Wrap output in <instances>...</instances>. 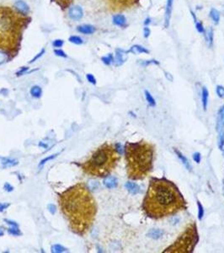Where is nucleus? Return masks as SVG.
Listing matches in <instances>:
<instances>
[{
    "label": "nucleus",
    "mask_w": 224,
    "mask_h": 253,
    "mask_svg": "<svg viewBox=\"0 0 224 253\" xmlns=\"http://www.w3.org/2000/svg\"><path fill=\"white\" fill-rule=\"evenodd\" d=\"M61 210L70 229L78 235H84L94 223L97 212L95 199L83 183L74 185L59 196Z\"/></svg>",
    "instance_id": "obj_1"
},
{
    "label": "nucleus",
    "mask_w": 224,
    "mask_h": 253,
    "mask_svg": "<svg viewBox=\"0 0 224 253\" xmlns=\"http://www.w3.org/2000/svg\"><path fill=\"white\" fill-rule=\"evenodd\" d=\"M143 210L153 219H162L185 208V201L175 185L166 179H152L143 201Z\"/></svg>",
    "instance_id": "obj_2"
},
{
    "label": "nucleus",
    "mask_w": 224,
    "mask_h": 253,
    "mask_svg": "<svg viewBox=\"0 0 224 253\" xmlns=\"http://www.w3.org/2000/svg\"><path fill=\"white\" fill-rule=\"evenodd\" d=\"M31 21L27 14L9 6H0V51L14 58L20 50L25 30Z\"/></svg>",
    "instance_id": "obj_3"
},
{
    "label": "nucleus",
    "mask_w": 224,
    "mask_h": 253,
    "mask_svg": "<svg viewBox=\"0 0 224 253\" xmlns=\"http://www.w3.org/2000/svg\"><path fill=\"white\" fill-rule=\"evenodd\" d=\"M127 176L132 180H141L150 173L153 166L154 149L145 141L127 143L125 147Z\"/></svg>",
    "instance_id": "obj_4"
},
{
    "label": "nucleus",
    "mask_w": 224,
    "mask_h": 253,
    "mask_svg": "<svg viewBox=\"0 0 224 253\" xmlns=\"http://www.w3.org/2000/svg\"><path fill=\"white\" fill-rule=\"evenodd\" d=\"M119 160V152L116 149L112 144L105 143L92 154L89 160L82 164L81 167L85 174L104 177L111 173Z\"/></svg>",
    "instance_id": "obj_5"
},
{
    "label": "nucleus",
    "mask_w": 224,
    "mask_h": 253,
    "mask_svg": "<svg viewBox=\"0 0 224 253\" xmlns=\"http://www.w3.org/2000/svg\"><path fill=\"white\" fill-rule=\"evenodd\" d=\"M198 241V233L196 226L195 224H191L187 226V228L179 237L177 240L169 248L166 249L164 252H191L195 246Z\"/></svg>",
    "instance_id": "obj_6"
},
{
    "label": "nucleus",
    "mask_w": 224,
    "mask_h": 253,
    "mask_svg": "<svg viewBox=\"0 0 224 253\" xmlns=\"http://www.w3.org/2000/svg\"><path fill=\"white\" fill-rule=\"evenodd\" d=\"M68 15L70 19H72L73 20H79L83 15L82 8L78 5L71 7L68 11Z\"/></svg>",
    "instance_id": "obj_7"
},
{
    "label": "nucleus",
    "mask_w": 224,
    "mask_h": 253,
    "mask_svg": "<svg viewBox=\"0 0 224 253\" xmlns=\"http://www.w3.org/2000/svg\"><path fill=\"white\" fill-rule=\"evenodd\" d=\"M173 2H174V0H167L164 17V25L166 28L169 27V22H170L171 13H172V9H173Z\"/></svg>",
    "instance_id": "obj_8"
},
{
    "label": "nucleus",
    "mask_w": 224,
    "mask_h": 253,
    "mask_svg": "<svg viewBox=\"0 0 224 253\" xmlns=\"http://www.w3.org/2000/svg\"><path fill=\"white\" fill-rule=\"evenodd\" d=\"M217 131L220 133L224 129V106L220 108L218 114H217Z\"/></svg>",
    "instance_id": "obj_9"
},
{
    "label": "nucleus",
    "mask_w": 224,
    "mask_h": 253,
    "mask_svg": "<svg viewBox=\"0 0 224 253\" xmlns=\"http://www.w3.org/2000/svg\"><path fill=\"white\" fill-rule=\"evenodd\" d=\"M127 60V51L121 49L116 50L115 53V63L116 66H121Z\"/></svg>",
    "instance_id": "obj_10"
},
{
    "label": "nucleus",
    "mask_w": 224,
    "mask_h": 253,
    "mask_svg": "<svg viewBox=\"0 0 224 253\" xmlns=\"http://www.w3.org/2000/svg\"><path fill=\"white\" fill-rule=\"evenodd\" d=\"M15 9L18 10L19 13L24 14H27L30 12V8L25 2H24L22 0H18L17 2H15L14 4Z\"/></svg>",
    "instance_id": "obj_11"
},
{
    "label": "nucleus",
    "mask_w": 224,
    "mask_h": 253,
    "mask_svg": "<svg viewBox=\"0 0 224 253\" xmlns=\"http://www.w3.org/2000/svg\"><path fill=\"white\" fill-rule=\"evenodd\" d=\"M78 32L83 33V34H86V35H90L95 31V28L94 27L93 25H79L77 28Z\"/></svg>",
    "instance_id": "obj_12"
},
{
    "label": "nucleus",
    "mask_w": 224,
    "mask_h": 253,
    "mask_svg": "<svg viewBox=\"0 0 224 253\" xmlns=\"http://www.w3.org/2000/svg\"><path fill=\"white\" fill-rule=\"evenodd\" d=\"M125 187H126V188L127 189L128 192H129L130 193L133 194V195L137 194L140 192V187H139V186L137 184H136V183H134V182L128 181V182L126 183Z\"/></svg>",
    "instance_id": "obj_13"
},
{
    "label": "nucleus",
    "mask_w": 224,
    "mask_h": 253,
    "mask_svg": "<svg viewBox=\"0 0 224 253\" xmlns=\"http://www.w3.org/2000/svg\"><path fill=\"white\" fill-rule=\"evenodd\" d=\"M104 185L107 188H115L117 186V179L114 176H108L104 180Z\"/></svg>",
    "instance_id": "obj_14"
},
{
    "label": "nucleus",
    "mask_w": 224,
    "mask_h": 253,
    "mask_svg": "<svg viewBox=\"0 0 224 253\" xmlns=\"http://www.w3.org/2000/svg\"><path fill=\"white\" fill-rule=\"evenodd\" d=\"M113 23L118 26H124V25H126L127 20H126L125 16L122 14H116L113 17Z\"/></svg>",
    "instance_id": "obj_15"
},
{
    "label": "nucleus",
    "mask_w": 224,
    "mask_h": 253,
    "mask_svg": "<svg viewBox=\"0 0 224 253\" xmlns=\"http://www.w3.org/2000/svg\"><path fill=\"white\" fill-rule=\"evenodd\" d=\"M201 101H202V105L204 110H206L207 104H208V97H209V93L206 87L202 88V93H201Z\"/></svg>",
    "instance_id": "obj_16"
},
{
    "label": "nucleus",
    "mask_w": 224,
    "mask_h": 253,
    "mask_svg": "<svg viewBox=\"0 0 224 253\" xmlns=\"http://www.w3.org/2000/svg\"><path fill=\"white\" fill-rule=\"evenodd\" d=\"M129 52H132V53H134V54H139V53H148V50L142 46L135 45V46H133L129 50Z\"/></svg>",
    "instance_id": "obj_17"
},
{
    "label": "nucleus",
    "mask_w": 224,
    "mask_h": 253,
    "mask_svg": "<svg viewBox=\"0 0 224 253\" xmlns=\"http://www.w3.org/2000/svg\"><path fill=\"white\" fill-rule=\"evenodd\" d=\"M53 2H55L59 6L61 9L64 10L67 8H68L70 5L72 4L73 0H52Z\"/></svg>",
    "instance_id": "obj_18"
},
{
    "label": "nucleus",
    "mask_w": 224,
    "mask_h": 253,
    "mask_svg": "<svg viewBox=\"0 0 224 253\" xmlns=\"http://www.w3.org/2000/svg\"><path fill=\"white\" fill-rule=\"evenodd\" d=\"M174 152H175V154H177V156H178V158L180 160V161L182 162V164H183L184 166L186 167V169L189 170H191V166H190V163H189V161H188V160L185 158V157L184 156L183 154L180 153V152L179 151V150H177V149H174Z\"/></svg>",
    "instance_id": "obj_19"
},
{
    "label": "nucleus",
    "mask_w": 224,
    "mask_h": 253,
    "mask_svg": "<svg viewBox=\"0 0 224 253\" xmlns=\"http://www.w3.org/2000/svg\"><path fill=\"white\" fill-rule=\"evenodd\" d=\"M164 234V232L162 230H152L148 232L147 235L151 238H153V239H159L160 238L162 235Z\"/></svg>",
    "instance_id": "obj_20"
},
{
    "label": "nucleus",
    "mask_w": 224,
    "mask_h": 253,
    "mask_svg": "<svg viewBox=\"0 0 224 253\" xmlns=\"http://www.w3.org/2000/svg\"><path fill=\"white\" fill-rule=\"evenodd\" d=\"M211 18L212 19V20L214 21L215 24H218L220 20V14L219 12L215 9H212L210 12Z\"/></svg>",
    "instance_id": "obj_21"
},
{
    "label": "nucleus",
    "mask_w": 224,
    "mask_h": 253,
    "mask_svg": "<svg viewBox=\"0 0 224 253\" xmlns=\"http://www.w3.org/2000/svg\"><path fill=\"white\" fill-rule=\"evenodd\" d=\"M109 1L114 3L115 4L122 5V6H127L135 2V0H109Z\"/></svg>",
    "instance_id": "obj_22"
},
{
    "label": "nucleus",
    "mask_w": 224,
    "mask_h": 253,
    "mask_svg": "<svg viewBox=\"0 0 224 253\" xmlns=\"http://www.w3.org/2000/svg\"><path fill=\"white\" fill-rule=\"evenodd\" d=\"M41 93H42L41 89V87H39V86H33V87L31 88V96H32L36 97V98L41 97Z\"/></svg>",
    "instance_id": "obj_23"
},
{
    "label": "nucleus",
    "mask_w": 224,
    "mask_h": 253,
    "mask_svg": "<svg viewBox=\"0 0 224 253\" xmlns=\"http://www.w3.org/2000/svg\"><path fill=\"white\" fill-rule=\"evenodd\" d=\"M145 96H146L147 101L148 102V104H149L150 106H155L156 103H155V101H154V99L153 98V96H152L151 94L148 92L147 90H146V91H145Z\"/></svg>",
    "instance_id": "obj_24"
},
{
    "label": "nucleus",
    "mask_w": 224,
    "mask_h": 253,
    "mask_svg": "<svg viewBox=\"0 0 224 253\" xmlns=\"http://www.w3.org/2000/svg\"><path fill=\"white\" fill-rule=\"evenodd\" d=\"M67 249L60 246V245H54L52 247H51V252H56V253H59V252H66Z\"/></svg>",
    "instance_id": "obj_25"
},
{
    "label": "nucleus",
    "mask_w": 224,
    "mask_h": 253,
    "mask_svg": "<svg viewBox=\"0 0 224 253\" xmlns=\"http://www.w3.org/2000/svg\"><path fill=\"white\" fill-rule=\"evenodd\" d=\"M219 138H218V146L220 149L223 150L224 148V129L219 133Z\"/></svg>",
    "instance_id": "obj_26"
},
{
    "label": "nucleus",
    "mask_w": 224,
    "mask_h": 253,
    "mask_svg": "<svg viewBox=\"0 0 224 253\" xmlns=\"http://www.w3.org/2000/svg\"><path fill=\"white\" fill-rule=\"evenodd\" d=\"M9 233L11 235H20V231L18 229V225H12L11 228L9 229Z\"/></svg>",
    "instance_id": "obj_27"
},
{
    "label": "nucleus",
    "mask_w": 224,
    "mask_h": 253,
    "mask_svg": "<svg viewBox=\"0 0 224 253\" xmlns=\"http://www.w3.org/2000/svg\"><path fill=\"white\" fill-rule=\"evenodd\" d=\"M69 42L74 43V44H77V45H79V44H82L83 43V39L80 38L79 37H77V36H72L69 38Z\"/></svg>",
    "instance_id": "obj_28"
},
{
    "label": "nucleus",
    "mask_w": 224,
    "mask_h": 253,
    "mask_svg": "<svg viewBox=\"0 0 224 253\" xmlns=\"http://www.w3.org/2000/svg\"><path fill=\"white\" fill-rule=\"evenodd\" d=\"M206 36H207V41L209 43V46H211L212 45V42H213V31L211 29H208Z\"/></svg>",
    "instance_id": "obj_29"
},
{
    "label": "nucleus",
    "mask_w": 224,
    "mask_h": 253,
    "mask_svg": "<svg viewBox=\"0 0 224 253\" xmlns=\"http://www.w3.org/2000/svg\"><path fill=\"white\" fill-rule=\"evenodd\" d=\"M18 164V161L15 160H6L3 162V165L4 166H14Z\"/></svg>",
    "instance_id": "obj_30"
},
{
    "label": "nucleus",
    "mask_w": 224,
    "mask_h": 253,
    "mask_svg": "<svg viewBox=\"0 0 224 253\" xmlns=\"http://www.w3.org/2000/svg\"><path fill=\"white\" fill-rule=\"evenodd\" d=\"M102 61L104 62V63H105L106 65H110L112 62H113V57L111 54L108 55L107 57H102Z\"/></svg>",
    "instance_id": "obj_31"
},
{
    "label": "nucleus",
    "mask_w": 224,
    "mask_h": 253,
    "mask_svg": "<svg viewBox=\"0 0 224 253\" xmlns=\"http://www.w3.org/2000/svg\"><path fill=\"white\" fill-rule=\"evenodd\" d=\"M58 155V154H53V155H51V156L47 157V158H45L44 160H42L41 161V163H40V165H39V166L40 167H41L42 166H44L45 164H46L47 161L51 160H53L54 158H56V157Z\"/></svg>",
    "instance_id": "obj_32"
},
{
    "label": "nucleus",
    "mask_w": 224,
    "mask_h": 253,
    "mask_svg": "<svg viewBox=\"0 0 224 253\" xmlns=\"http://www.w3.org/2000/svg\"><path fill=\"white\" fill-rule=\"evenodd\" d=\"M7 58H8L7 54L5 53L4 51H0V65L4 63L5 62H6V60H7Z\"/></svg>",
    "instance_id": "obj_33"
},
{
    "label": "nucleus",
    "mask_w": 224,
    "mask_h": 253,
    "mask_svg": "<svg viewBox=\"0 0 224 253\" xmlns=\"http://www.w3.org/2000/svg\"><path fill=\"white\" fill-rule=\"evenodd\" d=\"M217 94L221 98H224V88L221 85L217 86Z\"/></svg>",
    "instance_id": "obj_34"
},
{
    "label": "nucleus",
    "mask_w": 224,
    "mask_h": 253,
    "mask_svg": "<svg viewBox=\"0 0 224 253\" xmlns=\"http://www.w3.org/2000/svg\"><path fill=\"white\" fill-rule=\"evenodd\" d=\"M203 215H204V209H203V207H202V205H201V203L198 202V216H199V219H201Z\"/></svg>",
    "instance_id": "obj_35"
},
{
    "label": "nucleus",
    "mask_w": 224,
    "mask_h": 253,
    "mask_svg": "<svg viewBox=\"0 0 224 253\" xmlns=\"http://www.w3.org/2000/svg\"><path fill=\"white\" fill-rule=\"evenodd\" d=\"M159 64V62H157L156 60H147V61H143V62H141V65L142 66H147V65L152 64Z\"/></svg>",
    "instance_id": "obj_36"
},
{
    "label": "nucleus",
    "mask_w": 224,
    "mask_h": 253,
    "mask_svg": "<svg viewBox=\"0 0 224 253\" xmlns=\"http://www.w3.org/2000/svg\"><path fill=\"white\" fill-rule=\"evenodd\" d=\"M99 187V183L98 181H91L89 182V188L92 189V190H96V189Z\"/></svg>",
    "instance_id": "obj_37"
},
{
    "label": "nucleus",
    "mask_w": 224,
    "mask_h": 253,
    "mask_svg": "<svg viewBox=\"0 0 224 253\" xmlns=\"http://www.w3.org/2000/svg\"><path fill=\"white\" fill-rule=\"evenodd\" d=\"M52 45L55 47H61L63 45V40H55L52 43Z\"/></svg>",
    "instance_id": "obj_38"
},
{
    "label": "nucleus",
    "mask_w": 224,
    "mask_h": 253,
    "mask_svg": "<svg viewBox=\"0 0 224 253\" xmlns=\"http://www.w3.org/2000/svg\"><path fill=\"white\" fill-rule=\"evenodd\" d=\"M54 52H55V54L57 56H59V57H67V55H66V53L64 52L63 51V50H55L54 51Z\"/></svg>",
    "instance_id": "obj_39"
},
{
    "label": "nucleus",
    "mask_w": 224,
    "mask_h": 253,
    "mask_svg": "<svg viewBox=\"0 0 224 253\" xmlns=\"http://www.w3.org/2000/svg\"><path fill=\"white\" fill-rule=\"evenodd\" d=\"M87 79L90 82L91 84H96V79L94 77V75H92V74H87Z\"/></svg>",
    "instance_id": "obj_40"
},
{
    "label": "nucleus",
    "mask_w": 224,
    "mask_h": 253,
    "mask_svg": "<svg viewBox=\"0 0 224 253\" xmlns=\"http://www.w3.org/2000/svg\"><path fill=\"white\" fill-rule=\"evenodd\" d=\"M193 159H194V160L196 161V163H200V161H201V154L200 153H195L194 155H193Z\"/></svg>",
    "instance_id": "obj_41"
},
{
    "label": "nucleus",
    "mask_w": 224,
    "mask_h": 253,
    "mask_svg": "<svg viewBox=\"0 0 224 253\" xmlns=\"http://www.w3.org/2000/svg\"><path fill=\"white\" fill-rule=\"evenodd\" d=\"M196 29H197V31H198L199 32H201V33H203L204 31H205V30H204V27H203V25H201V23H199V22H197V23H196Z\"/></svg>",
    "instance_id": "obj_42"
},
{
    "label": "nucleus",
    "mask_w": 224,
    "mask_h": 253,
    "mask_svg": "<svg viewBox=\"0 0 224 253\" xmlns=\"http://www.w3.org/2000/svg\"><path fill=\"white\" fill-rule=\"evenodd\" d=\"M48 209H49V211H50V213H51V214H54L56 213V206L55 205H53V204H49L48 205Z\"/></svg>",
    "instance_id": "obj_43"
},
{
    "label": "nucleus",
    "mask_w": 224,
    "mask_h": 253,
    "mask_svg": "<svg viewBox=\"0 0 224 253\" xmlns=\"http://www.w3.org/2000/svg\"><path fill=\"white\" fill-rule=\"evenodd\" d=\"M44 52H45V50H44V49H42L41 52H40V53H38V55L36 56V57H34V58H33V59H32L31 62H30V63H33V62H35V61H36V59H38V58H39L40 57H41V56L43 55V53H44Z\"/></svg>",
    "instance_id": "obj_44"
},
{
    "label": "nucleus",
    "mask_w": 224,
    "mask_h": 253,
    "mask_svg": "<svg viewBox=\"0 0 224 253\" xmlns=\"http://www.w3.org/2000/svg\"><path fill=\"white\" fill-rule=\"evenodd\" d=\"M143 33H144V37H147L150 35L151 31H150V29H148L147 27H145L144 28V30H143Z\"/></svg>",
    "instance_id": "obj_45"
},
{
    "label": "nucleus",
    "mask_w": 224,
    "mask_h": 253,
    "mask_svg": "<svg viewBox=\"0 0 224 253\" xmlns=\"http://www.w3.org/2000/svg\"><path fill=\"white\" fill-rule=\"evenodd\" d=\"M4 188L5 190H7L8 192H11V191H13V189H14L9 183H6V184L4 185Z\"/></svg>",
    "instance_id": "obj_46"
},
{
    "label": "nucleus",
    "mask_w": 224,
    "mask_h": 253,
    "mask_svg": "<svg viewBox=\"0 0 224 253\" xmlns=\"http://www.w3.org/2000/svg\"><path fill=\"white\" fill-rule=\"evenodd\" d=\"M9 207V204H2L0 203V212H3L4 209H6V207Z\"/></svg>",
    "instance_id": "obj_47"
},
{
    "label": "nucleus",
    "mask_w": 224,
    "mask_h": 253,
    "mask_svg": "<svg viewBox=\"0 0 224 253\" xmlns=\"http://www.w3.org/2000/svg\"><path fill=\"white\" fill-rule=\"evenodd\" d=\"M28 70V68H23V69H21L20 71H19L18 73H17V75H21V74H25V71H27Z\"/></svg>",
    "instance_id": "obj_48"
},
{
    "label": "nucleus",
    "mask_w": 224,
    "mask_h": 253,
    "mask_svg": "<svg viewBox=\"0 0 224 253\" xmlns=\"http://www.w3.org/2000/svg\"><path fill=\"white\" fill-rule=\"evenodd\" d=\"M150 22H151V20H150L149 19H147L146 21H145V25H148V24L150 23Z\"/></svg>",
    "instance_id": "obj_49"
},
{
    "label": "nucleus",
    "mask_w": 224,
    "mask_h": 253,
    "mask_svg": "<svg viewBox=\"0 0 224 253\" xmlns=\"http://www.w3.org/2000/svg\"><path fill=\"white\" fill-rule=\"evenodd\" d=\"M39 145H40V146H43V147H45V148L47 147V145H46V144H43V143H40Z\"/></svg>",
    "instance_id": "obj_50"
},
{
    "label": "nucleus",
    "mask_w": 224,
    "mask_h": 253,
    "mask_svg": "<svg viewBox=\"0 0 224 253\" xmlns=\"http://www.w3.org/2000/svg\"><path fill=\"white\" fill-rule=\"evenodd\" d=\"M2 235H4V231L2 230H0V236H2Z\"/></svg>",
    "instance_id": "obj_51"
},
{
    "label": "nucleus",
    "mask_w": 224,
    "mask_h": 253,
    "mask_svg": "<svg viewBox=\"0 0 224 253\" xmlns=\"http://www.w3.org/2000/svg\"><path fill=\"white\" fill-rule=\"evenodd\" d=\"M223 195H224V181H223Z\"/></svg>",
    "instance_id": "obj_52"
}]
</instances>
